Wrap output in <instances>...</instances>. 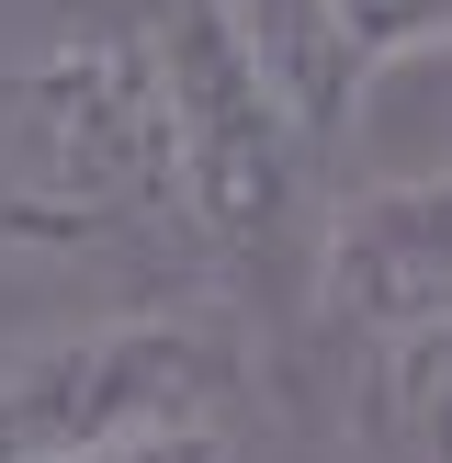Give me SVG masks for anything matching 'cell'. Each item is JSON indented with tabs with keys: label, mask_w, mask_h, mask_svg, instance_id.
Returning <instances> with one entry per match:
<instances>
[{
	"label": "cell",
	"mask_w": 452,
	"mask_h": 463,
	"mask_svg": "<svg viewBox=\"0 0 452 463\" xmlns=\"http://www.w3.org/2000/svg\"><path fill=\"white\" fill-rule=\"evenodd\" d=\"M181 226L170 68L125 12H80L0 68V238L125 249Z\"/></svg>",
	"instance_id": "cell-1"
},
{
	"label": "cell",
	"mask_w": 452,
	"mask_h": 463,
	"mask_svg": "<svg viewBox=\"0 0 452 463\" xmlns=\"http://www.w3.org/2000/svg\"><path fill=\"white\" fill-rule=\"evenodd\" d=\"M238 396H249L238 294L102 306L0 351V463H90L158 430H238Z\"/></svg>",
	"instance_id": "cell-2"
},
{
	"label": "cell",
	"mask_w": 452,
	"mask_h": 463,
	"mask_svg": "<svg viewBox=\"0 0 452 463\" xmlns=\"http://www.w3.org/2000/svg\"><path fill=\"white\" fill-rule=\"evenodd\" d=\"M147 34H158V68H170L181 226H193L226 271H260L271 249H294V238L316 249V170H328V158L271 102V80L226 45V23L203 12V0H170Z\"/></svg>",
	"instance_id": "cell-3"
},
{
	"label": "cell",
	"mask_w": 452,
	"mask_h": 463,
	"mask_svg": "<svg viewBox=\"0 0 452 463\" xmlns=\"http://www.w3.org/2000/svg\"><path fill=\"white\" fill-rule=\"evenodd\" d=\"M316 306L351 339H407L452 317V181H351L316 203Z\"/></svg>",
	"instance_id": "cell-4"
},
{
	"label": "cell",
	"mask_w": 452,
	"mask_h": 463,
	"mask_svg": "<svg viewBox=\"0 0 452 463\" xmlns=\"http://www.w3.org/2000/svg\"><path fill=\"white\" fill-rule=\"evenodd\" d=\"M203 12L226 23V45H238V57L271 80V102L306 125V147H316V158H328L339 113H351V80H362L339 0H203Z\"/></svg>",
	"instance_id": "cell-5"
},
{
	"label": "cell",
	"mask_w": 452,
	"mask_h": 463,
	"mask_svg": "<svg viewBox=\"0 0 452 463\" xmlns=\"http://www.w3.org/2000/svg\"><path fill=\"white\" fill-rule=\"evenodd\" d=\"M362 452L373 463H452V317L407 339H362Z\"/></svg>",
	"instance_id": "cell-6"
},
{
	"label": "cell",
	"mask_w": 452,
	"mask_h": 463,
	"mask_svg": "<svg viewBox=\"0 0 452 463\" xmlns=\"http://www.w3.org/2000/svg\"><path fill=\"white\" fill-rule=\"evenodd\" d=\"M351 23V57L384 68V57H419V45H452V0H339Z\"/></svg>",
	"instance_id": "cell-7"
},
{
	"label": "cell",
	"mask_w": 452,
	"mask_h": 463,
	"mask_svg": "<svg viewBox=\"0 0 452 463\" xmlns=\"http://www.w3.org/2000/svg\"><path fill=\"white\" fill-rule=\"evenodd\" d=\"M90 463H238V430H158V441L90 452Z\"/></svg>",
	"instance_id": "cell-8"
}]
</instances>
